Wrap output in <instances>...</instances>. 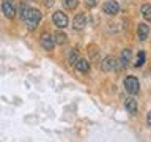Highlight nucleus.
<instances>
[{
  "instance_id": "20e7f679",
  "label": "nucleus",
  "mask_w": 151,
  "mask_h": 142,
  "mask_svg": "<svg viewBox=\"0 0 151 142\" xmlns=\"http://www.w3.org/2000/svg\"><path fill=\"white\" fill-rule=\"evenodd\" d=\"M2 9H3V14H5L8 19H13L14 16H16V8H14L13 0H3Z\"/></svg>"
},
{
  "instance_id": "f8f14e48",
  "label": "nucleus",
  "mask_w": 151,
  "mask_h": 142,
  "mask_svg": "<svg viewBox=\"0 0 151 142\" xmlns=\"http://www.w3.org/2000/svg\"><path fill=\"white\" fill-rule=\"evenodd\" d=\"M131 57H132V52H131V49H124V51H123V52H121V60H120L121 66H126L127 63H129Z\"/></svg>"
},
{
  "instance_id": "aec40b11",
  "label": "nucleus",
  "mask_w": 151,
  "mask_h": 142,
  "mask_svg": "<svg viewBox=\"0 0 151 142\" xmlns=\"http://www.w3.org/2000/svg\"><path fill=\"white\" fill-rule=\"evenodd\" d=\"M44 5L46 7H52V5H54V0H44Z\"/></svg>"
},
{
  "instance_id": "412c9836",
  "label": "nucleus",
  "mask_w": 151,
  "mask_h": 142,
  "mask_svg": "<svg viewBox=\"0 0 151 142\" xmlns=\"http://www.w3.org/2000/svg\"><path fill=\"white\" fill-rule=\"evenodd\" d=\"M146 123H148V126L151 125V114H148V115H146Z\"/></svg>"
},
{
  "instance_id": "f257e3e1",
  "label": "nucleus",
  "mask_w": 151,
  "mask_h": 142,
  "mask_svg": "<svg viewBox=\"0 0 151 142\" xmlns=\"http://www.w3.org/2000/svg\"><path fill=\"white\" fill-rule=\"evenodd\" d=\"M25 24H27V27L30 28V30H33V28H36L38 25V22L41 21V13H40V9H36V8H30L28 9V13H27V16H25Z\"/></svg>"
},
{
  "instance_id": "9b49d317",
  "label": "nucleus",
  "mask_w": 151,
  "mask_h": 142,
  "mask_svg": "<svg viewBox=\"0 0 151 142\" xmlns=\"http://www.w3.org/2000/svg\"><path fill=\"white\" fill-rule=\"evenodd\" d=\"M74 66H76V70H77V71H80V73H88V70H90V63L87 60H83V59L77 60L74 63Z\"/></svg>"
},
{
  "instance_id": "2eb2a0df",
  "label": "nucleus",
  "mask_w": 151,
  "mask_h": 142,
  "mask_svg": "<svg viewBox=\"0 0 151 142\" xmlns=\"http://www.w3.org/2000/svg\"><path fill=\"white\" fill-rule=\"evenodd\" d=\"M63 5L66 9H76L79 5V0H63Z\"/></svg>"
},
{
  "instance_id": "dca6fc26",
  "label": "nucleus",
  "mask_w": 151,
  "mask_h": 142,
  "mask_svg": "<svg viewBox=\"0 0 151 142\" xmlns=\"http://www.w3.org/2000/svg\"><path fill=\"white\" fill-rule=\"evenodd\" d=\"M142 14H143V17L146 19V21H150L151 19V5H143V7H142Z\"/></svg>"
},
{
  "instance_id": "0eeeda50",
  "label": "nucleus",
  "mask_w": 151,
  "mask_h": 142,
  "mask_svg": "<svg viewBox=\"0 0 151 142\" xmlns=\"http://www.w3.org/2000/svg\"><path fill=\"white\" fill-rule=\"evenodd\" d=\"M101 68H102V71H113V70H116L118 68L116 60L113 59V57H106V59L101 62Z\"/></svg>"
},
{
  "instance_id": "423d86ee",
  "label": "nucleus",
  "mask_w": 151,
  "mask_h": 142,
  "mask_svg": "<svg viewBox=\"0 0 151 142\" xmlns=\"http://www.w3.org/2000/svg\"><path fill=\"white\" fill-rule=\"evenodd\" d=\"M118 11H120V5L115 0H109V2L104 3V13L109 14V16H115Z\"/></svg>"
},
{
  "instance_id": "a211bd4d",
  "label": "nucleus",
  "mask_w": 151,
  "mask_h": 142,
  "mask_svg": "<svg viewBox=\"0 0 151 142\" xmlns=\"http://www.w3.org/2000/svg\"><path fill=\"white\" fill-rule=\"evenodd\" d=\"M77 60H79V52L76 51V49H73V51L69 52V63H73V65H74Z\"/></svg>"
},
{
  "instance_id": "39448f33",
  "label": "nucleus",
  "mask_w": 151,
  "mask_h": 142,
  "mask_svg": "<svg viewBox=\"0 0 151 142\" xmlns=\"http://www.w3.org/2000/svg\"><path fill=\"white\" fill-rule=\"evenodd\" d=\"M68 16L63 13V11H57V13H54V24L58 28H65L66 25H68Z\"/></svg>"
},
{
  "instance_id": "1a4fd4ad",
  "label": "nucleus",
  "mask_w": 151,
  "mask_h": 142,
  "mask_svg": "<svg viewBox=\"0 0 151 142\" xmlns=\"http://www.w3.org/2000/svg\"><path fill=\"white\" fill-rule=\"evenodd\" d=\"M148 33H150L148 24H145V22L139 24V27H137V36H139V40L140 41H145L146 38H148Z\"/></svg>"
},
{
  "instance_id": "4468645a",
  "label": "nucleus",
  "mask_w": 151,
  "mask_h": 142,
  "mask_svg": "<svg viewBox=\"0 0 151 142\" xmlns=\"http://www.w3.org/2000/svg\"><path fill=\"white\" fill-rule=\"evenodd\" d=\"M28 9H30V7H28L27 3H21L19 5V16H21V19H25V16H27V13H28Z\"/></svg>"
},
{
  "instance_id": "6ab92c4d",
  "label": "nucleus",
  "mask_w": 151,
  "mask_h": 142,
  "mask_svg": "<svg viewBox=\"0 0 151 142\" xmlns=\"http://www.w3.org/2000/svg\"><path fill=\"white\" fill-rule=\"evenodd\" d=\"M85 5H87V7H90V8H93L94 5H96V0H87V2H85Z\"/></svg>"
},
{
  "instance_id": "6e6552de",
  "label": "nucleus",
  "mask_w": 151,
  "mask_h": 142,
  "mask_svg": "<svg viewBox=\"0 0 151 142\" xmlns=\"http://www.w3.org/2000/svg\"><path fill=\"white\" fill-rule=\"evenodd\" d=\"M85 25H87V17H85V14H77V16L73 19L74 30H82V28H85Z\"/></svg>"
},
{
  "instance_id": "ddd939ff",
  "label": "nucleus",
  "mask_w": 151,
  "mask_h": 142,
  "mask_svg": "<svg viewBox=\"0 0 151 142\" xmlns=\"http://www.w3.org/2000/svg\"><path fill=\"white\" fill-rule=\"evenodd\" d=\"M66 38H68V36H66L63 32H57L55 35H54V41L57 43V44H65V43H66Z\"/></svg>"
},
{
  "instance_id": "7ed1b4c3",
  "label": "nucleus",
  "mask_w": 151,
  "mask_h": 142,
  "mask_svg": "<svg viewBox=\"0 0 151 142\" xmlns=\"http://www.w3.org/2000/svg\"><path fill=\"white\" fill-rule=\"evenodd\" d=\"M40 41H41V46L44 47L46 51H52V49H54V46H55L54 35H50L49 32H44V33H42L41 38H40Z\"/></svg>"
},
{
  "instance_id": "9d476101",
  "label": "nucleus",
  "mask_w": 151,
  "mask_h": 142,
  "mask_svg": "<svg viewBox=\"0 0 151 142\" xmlns=\"http://www.w3.org/2000/svg\"><path fill=\"white\" fill-rule=\"evenodd\" d=\"M124 107L129 114H137V101L134 98H127L124 101Z\"/></svg>"
},
{
  "instance_id": "f03ea898",
  "label": "nucleus",
  "mask_w": 151,
  "mask_h": 142,
  "mask_svg": "<svg viewBox=\"0 0 151 142\" xmlns=\"http://www.w3.org/2000/svg\"><path fill=\"white\" fill-rule=\"evenodd\" d=\"M124 88H126L127 93L137 95V93H139V90H140L139 79H137L135 76H129V78H126V79H124Z\"/></svg>"
},
{
  "instance_id": "f3484780",
  "label": "nucleus",
  "mask_w": 151,
  "mask_h": 142,
  "mask_svg": "<svg viewBox=\"0 0 151 142\" xmlns=\"http://www.w3.org/2000/svg\"><path fill=\"white\" fill-rule=\"evenodd\" d=\"M145 63V52L140 51L139 55H137V62H135V68H139V66H142Z\"/></svg>"
}]
</instances>
